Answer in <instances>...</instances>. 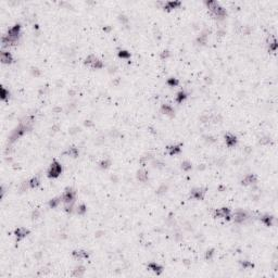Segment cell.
<instances>
[{
    "label": "cell",
    "instance_id": "cell-1",
    "mask_svg": "<svg viewBox=\"0 0 278 278\" xmlns=\"http://www.w3.org/2000/svg\"><path fill=\"white\" fill-rule=\"evenodd\" d=\"M207 6H208V8L211 10L212 13H213L215 16H217V18H223V16L226 15L225 9L223 7H221V4H219L217 1H208V2H207Z\"/></svg>",
    "mask_w": 278,
    "mask_h": 278
},
{
    "label": "cell",
    "instance_id": "cell-14",
    "mask_svg": "<svg viewBox=\"0 0 278 278\" xmlns=\"http://www.w3.org/2000/svg\"><path fill=\"white\" fill-rule=\"evenodd\" d=\"M180 6V2L179 1H168V2H165L164 4V9L165 10H172V9H175L176 7Z\"/></svg>",
    "mask_w": 278,
    "mask_h": 278
},
{
    "label": "cell",
    "instance_id": "cell-4",
    "mask_svg": "<svg viewBox=\"0 0 278 278\" xmlns=\"http://www.w3.org/2000/svg\"><path fill=\"white\" fill-rule=\"evenodd\" d=\"M62 201L65 202V203L70 204L71 202H73L75 199V191H73L72 189H66L64 191V193L62 195Z\"/></svg>",
    "mask_w": 278,
    "mask_h": 278
},
{
    "label": "cell",
    "instance_id": "cell-12",
    "mask_svg": "<svg viewBox=\"0 0 278 278\" xmlns=\"http://www.w3.org/2000/svg\"><path fill=\"white\" fill-rule=\"evenodd\" d=\"M1 61H2L4 63H11L12 62L11 53L8 51H1Z\"/></svg>",
    "mask_w": 278,
    "mask_h": 278
},
{
    "label": "cell",
    "instance_id": "cell-5",
    "mask_svg": "<svg viewBox=\"0 0 278 278\" xmlns=\"http://www.w3.org/2000/svg\"><path fill=\"white\" fill-rule=\"evenodd\" d=\"M215 216H216V217L224 219H230V210L227 208L217 209V210L215 211Z\"/></svg>",
    "mask_w": 278,
    "mask_h": 278
},
{
    "label": "cell",
    "instance_id": "cell-32",
    "mask_svg": "<svg viewBox=\"0 0 278 278\" xmlns=\"http://www.w3.org/2000/svg\"><path fill=\"white\" fill-rule=\"evenodd\" d=\"M213 254V251H208V253H207V257H211V255Z\"/></svg>",
    "mask_w": 278,
    "mask_h": 278
},
{
    "label": "cell",
    "instance_id": "cell-13",
    "mask_svg": "<svg viewBox=\"0 0 278 278\" xmlns=\"http://www.w3.org/2000/svg\"><path fill=\"white\" fill-rule=\"evenodd\" d=\"M245 219H247V214H245V212H243V211L236 212V214H235V221H236L237 223L243 222Z\"/></svg>",
    "mask_w": 278,
    "mask_h": 278
},
{
    "label": "cell",
    "instance_id": "cell-24",
    "mask_svg": "<svg viewBox=\"0 0 278 278\" xmlns=\"http://www.w3.org/2000/svg\"><path fill=\"white\" fill-rule=\"evenodd\" d=\"M8 97H9V91L8 90H6V88L4 87H1V99H7Z\"/></svg>",
    "mask_w": 278,
    "mask_h": 278
},
{
    "label": "cell",
    "instance_id": "cell-7",
    "mask_svg": "<svg viewBox=\"0 0 278 278\" xmlns=\"http://www.w3.org/2000/svg\"><path fill=\"white\" fill-rule=\"evenodd\" d=\"M204 195H205V190L202 189V188H196V189H193L191 191L190 197L193 198V199H197V200H202Z\"/></svg>",
    "mask_w": 278,
    "mask_h": 278
},
{
    "label": "cell",
    "instance_id": "cell-22",
    "mask_svg": "<svg viewBox=\"0 0 278 278\" xmlns=\"http://www.w3.org/2000/svg\"><path fill=\"white\" fill-rule=\"evenodd\" d=\"M162 112L165 114H171V113H173V108L168 104H163L162 105Z\"/></svg>",
    "mask_w": 278,
    "mask_h": 278
},
{
    "label": "cell",
    "instance_id": "cell-28",
    "mask_svg": "<svg viewBox=\"0 0 278 278\" xmlns=\"http://www.w3.org/2000/svg\"><path fill=\"white\" fill-rule=\"evenodd\" d=\"M85 212H86V207L84 205V204H81V205L77 208V213L78 214H84Z\"/></svg>",
    "mask_w": 278,
    "mask_h": 278
},
{
    "label": "cell",
    "instance_id": "cell-6",
    "mask_svg": "<svg viewBox=\"0 0 278 278\" xmlns=\"http://www.w3.org/2000/svg\"><path fill=\"white\" fill-rule=\"evenodd\" d=\"M26 130H27V126H24V125H20L12 133L11 135V140H15V139H18V138L20 137V136H22L23 134L25 133Z\"/></svg>",
    "mask_w": 278,
    "mask_h": 278
},
{
    "label": "cell",
    "instance_id": "cell-8",
    "mask_svg": "<svg viewBox=\"0 0 278 278\" xmlns=\"http://www.w3.org/2000/svg\"><path fill=\"white\" fill-rule=\"evenodd\" d=\"M27 234H28V230L26 229V228H23V227H19V228H16V229L14 230V235L18 240H21V239H23L24 237H26Z\"/></svg>",
    "mask_w": 278,
    "mask_h": 278
},
{
    "label": "cell",
    "instance_id": "cell-2",
    "mask_svg": "<svg viewBox=\"0 0 278 278\" xmlns=\"http://www.w3.org/2000/svg\"><path fill=\"white\" fill-rule=\"evenodd\" d=\"M61 172H62L61 164L59 162H57V161H53L48 170V176L50 178H56L61 174Z\"/></svg>",
    "mask_w": 278,
    "mask_h": 278
},
{
    "label": "cell",
    "instance_id": "cell-19",
    "mask_svg": "<svg viewBox=\"0 0 278 278\" xmlns=\"http://www.w3.org/2000/svg\"><path fill=\"white\" fill-rule=\"evenodd\" d=\"M137 178L140 182H146V180L148 179V173L146 171H139L138 172Z\"/></svg>",
    "mask_w": 278,
    "mask_h": 278
},
{
    "label": "cell",
    "instance_id": "cell-16",
    "mask_svg": "<svg viewBox=\"0 0 278 278\" xmlns=\"http://www.w3.org/2000/svg\"><path fill=\"white\" fill-rule=\"evenodd\" d=\"M167 152L171 154V156H174V154H177V153H179L180 152V146H170V147H167Z\"/></svg>",
    "mask_w": 278,
    "mask_h": 278
},
{
    "label": "cell",
    "instance_id": "cell-11",
    "mask_svg": "<svg viewBox=\"0 0 278 278\" xmlns=\"http://www.w3.org/2000/svg\"><path fill=\"white\" fill-rule=\"evenodd\" d=\"M73 256L76 257V259L83 260V259H87L89 255H88V253L86 252V251H84V250H75V251H73Z\"/></svg>",
    "mask_w": 278,
    "mask_h": 278
},
{
    "label": "cell",
    "instance_id": "cell-17",
    "mask_svg": "<svg viewBox=\"0 0 278 278\" xmlns=\"http://www.w3.org/2000/svg\"><path fill=\"white\" fill-rule=\"evenodd\" d=\"M273 219H274V217L271 216V215H264V216L261 217L262 223H264L266 226H272V224H273Z\"/></svg>",
    "mask_w": 278,
    "mask_h": 278
},
{
    "label": "cell",
    "instance_id": "cell-15",
    "mask_svg": "<svg viewBox=\"0 0 278 278\" xmlns=\"http://www.w3.org/2000/svg\"><path fill=\"white\" fill-rule=\"evenodd\" d=\"M148 267H149L150 271L154 272L156 274H160V273L162 272V266L159 265V264H156V263H150L148 265Z\"/></svg>",
    "mask_w": 278,
    "mask_h": 278
},
{
    "label": "cell",
    "instance_id": "cell-31",
    "mask_svg": "<svg viewBox=\"0 0 278 278\" xmlns=\"http://www.w3.org/2000/svg\"><path fill=\"white\" fill-rule=\"evenodd\" d=\"M167 83H168L170 85H172V86H175V85H177V84H178V81H177V79H175V78H171V79H170V81H168Z\"/></svg>",
    "mask_w": 278,
    "mask_h": 278
},
{
    "label": "cell",
    "instance_id": "cell-27",
    "mask_svg": "<svg viewBox=\"0 0 278 278\" xmlns=\"http://www.w3.org/2000/svg\"><path fill=\"white\" fill-rule=\"evenodd\" d=\"M182 167H183V170H185V171H189L190 168H191V164L186 161V162H184V163L182 164Z\"/></svg>",
    "mask_w": 278,
    "mask_h": 278
},
{
    "label": "cell",
    "instance_id": "cell-3",
    "mask_svg": "<svg viewBox=\"0 0 278 278\" xmlns=\"http://www.w3.org/2000/svg\"><path fill=\"white\" fill-rule=\"evenodd\" d=\"M85 64L88 65L91 69H101L102 67V62L98 59L96 56H88L85 60Z\"/></svg>",
    "mask_w": 278,
    "mask_h": 278
},
{
    "label": "cell",
    "instance_id": "cell-20",
    "mask_svg": "<svg viewBox=\"0 0 278 278\" xmlns=\"http://www.w3.org/2000/svg\"><path fill=\"white\" fill-rule=\"evenodd\" d=\"M186 97H187V95H186L185 91H179V93H177V96H176V101H177L178 103H182L183 101L186 99Z\"/></svg>",
    "mask_w": 278,
    "mask_h": 278
},
{
    "label": "cell",
    "instance_id": "cell-9",
    "mask_svg": "<svg viewBox=\"0 0 278 278\" xmlns=\"http://www.w3.org/2000/svg\"><path fill=\"white\" fill-rule=\"evenodd\" d=\"M225 142H226V145L228 146V147H233V146L236 145L237 138H236V136H234V135L228 134V135L225 136Z\"/></svg>",
    "mask_w": 278,
    "mask_h": 278
},
{
    "label": "cell",
    "instance_id": "cell-21",
    "mask_svg": "<svg viewBox=\"0 0 278 278\" xmlns=\"http://www.w3.org/2000/svg\"><path fill=\"white\" fill-rule=\"evenodd\" d=\"M268 49L272 50L273 52L276 51V49H277V41H276L275 38H273L272 41H268Z\"/></svg>",
    "mask_w": 278,
    "mask_h": 278
},
{
    "label": "cell",
    "instance_id": "cell-18",
    "mask_svg": "<svg viewBox=\"0 0 278 278\" xmlns=\"http://www.w3.org/2000/svg\"><path fill=\"white\" fill-rule=\"evenodd\" d=\"M65 154H67V156H73V158H76V156H78V150L76 148H74V147H72V148H69L65 151Z\"/></svg>",
    "mask_w": 278,
    "mask_h": 278
},
{
    "label": "cell",
    "instance_id": "cell-25",
    "mask_svg": "<svg viewBox=\"0 0 278 278\" xmlns=\"http://www.w3.org/2000/svg\"><path fill=\"white\" fill-rule=\"evenodd\" d=\"M59 203H60V199H52V200L49 202V205H50L51 208H56Z\"/></svg>",
    "mask_w": 278,
    "mask_h": 278
},
{
    "label": "cell",
    "instance_id": "cell-29",
    "mask_svg": "<svg viewBox=\"0 0 278 278\" xmlns=\"http://www.w3.org/2000/svg\"><path fill=\"white\" fill-rule=\"evenodd\" d=\"M84 272H85L84 267H77V268H76V271H75V273H74V275H76V276H81V275H82Z\"/></svg>",
    "mask_w": 278,
    "mask_h": 278
},
{
    "label": "cell",
    "instance_id": "cell-30",
    "mask_svg": "<svg viewBox=\"0 0 278 278\" xmlns=\"http://www.w3.org/2000/svg\"><path fill=\"white\" fill-rule=\"evenodd\" d=\"M242 266H243V268H248V267H253V264L250 263V262H248V261H245V262H242Z\"/></svg>",
    "mask_w": 278,
    "mask_h": 278
},
{
    "label": "cell",
    "instance_id": "cell-26",
    "mask_svg": "<svg viewBox=\"0 0 278 278\" xmlns=\"http://www.w3.org/2000/svg\"><path fill=\"white\" fill-rule=\"evenodd\" d=\"M119 56L121 57V58H129L130 57V53L129 52L125 51V50H121L119 53Z\"/></svg>",
    "mask_w": 278,
    "mask_h": 278
},
{
    "label": "cell",
    "instance_id": "cell-10",
    "mask_svg": "<svg viewBox=\"0 0 278 278\" xmlns=\"http://www.w3.org/2000/svg\"><path fill=\"white\" fill-rule=\"evenodd\" d=\"M255 182H256V177H255V175H253V174H248L242 179V184H243V185H252V184H254Z\"/></svg>",
    "mask_w": 278,
    "mask_h": 278
},
{
    "label": "cell",
    "instance_id": "cell-23",
    "mask_svg": "<svg viewBox=\"0 0 278 278\" xmlns=\"http://www.w3.org/2000/svg\"><path fill=\"white\" fill-rule=\"evenodd\" d=\"M30 186L32 187V188H36V187H38V186H39V179H38L37 177L32 178V179L30 180Z\"/></svg>",
    "mask_w": 278,
    "mask_h": 278
}]
</instances>
